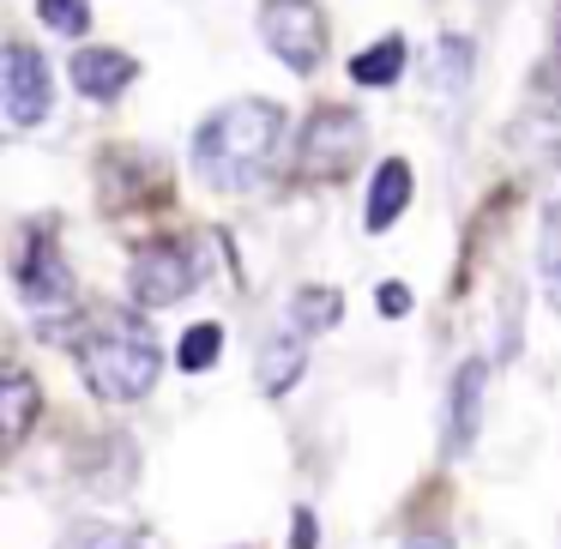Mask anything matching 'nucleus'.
<instances>
[{
  "label": "nucleus",
  "instance_id": "obj_1",
  "mask_svg": "<svg viewBox=\"0 0 561 549\" xmlns=\"http://www.w3.org/2000/svg\"><path fill=\"white\" fill-rule=\"evenodd\" d=\"M284 146V110L266 98L224 103L218 115H206L194 134V170L218 194H248L266 175L272 151Z\"/></svg>",
  "mask_w": 561,
  "mask_h": 549
},
{
  "label": "nucleus",
  "instance_id": "obj_2",
  "mask_svg": "<svg viewBox=\"0 0 561 549\" xmlns=\"http://www.w3.org/2000/svg\"><path fill=\"white\" fill-rule=\"evenodd\" d=\"M79 375H85V387L98 392V399L134 404V399H146V392L158 387L163 351H158V339L146 332V320L115 314V320H103V327L85 339V351H79Z\"/></svg>",
  "mask_w": 561,
  "mask_h": 549
},
{
  "label": "nucleus",
  "instance_id": "obj_3",
  "mask_svg": "<svg viewBox=\"0 0 561 549\" xmlns=\"http://www.w3.org/2000/svg\"><path fill=\"white\" fill-rule=\"evenodd\" d=\"M368 146V127L356 110H314L296 139V175L302 182H344L351 163L363 158Z\"/></svg>",
  "mask_w": 561,
  "mask_h": 549
},
{
  "label": "nucleus",
  "instance_id": "obj_4",
  "mask_svg": "<svg viewBox=\"0 0 561 549\" xmlns=\"http://www.w3.org/2000/svg\"><path fill=\"white\" fill-rule=\"evenodd\" d=\"M199 248L182 242V236H170V242H146L134 254V266H127V296H134V308H175L182 296H194L199 284Z\"/></svg>",
  "mask_w": 561,
  "mask_h": 549
},
{
  "label": "nucleus",
  "instance_id": "obj_5",
  "mask_svg": "<svg viewBox=\"0 0 561 549\" xmlns=\"http://www.w3.org/2000/svg\"><path fill=\"white\" fill-rule=\"evenodd\" d=\"M260 37L290 73H314L327 61V19L314 0H266L260 7Z\"/></svg>",
  "mask_w": 561,
  "mask_h": 549
},
{
  "label": "nucleus",
  "instance_id": "obj_6",
  "mask_svg": "<svg viewBox=\"0 0 561 549\" xmlns=\"http://www.w3.org/2000/svg\"><path fill=\"white\" fill-rule=\"evenodd\" d=\"M19 302H25L31 327H37L43 339H67V327H73V314H79L73 272H67L49 248H43V254H25L19 260Z\"/></svg>",
  "mask_w": 561,
  "mask_h": 549
},
{
  "label": "nucleus",
  "instance_id": "obj_7",
  "mask_svg": "<svg viewBox=\"0 0 561 549\" xmlns=\"http://www.w3.org/2000/svg\"><path fill=\"white\" fill-rule=\"evenodd\" d=\"M0 110H7V127H19V134L49 122L55 79H49V61L31 43H7V55H0Z\"/></svg>",
  "mask_w": 561,
  "mask_h": 549
},
{
  "label": "nucleus",
  "instance_id": "obj_8",
  "mask_svg": "<svg viewBox=\"0 0 561 549\" xmlns=\"http://www.w3.org/2000/svg\"><path fill=\"white\" fill-rule=\"evenodd\" d=\"M483 392H489V363L483 356L459 363L453 392H447V453H471L477 428H483Z\"/></svg>",
  "mask_w": 561,
  "mask_h": 549
},
{
  "label": "nucleus",
  "instance_id": "obj_9",
  "mask_svg": "<svg viewBox=\"0 0 561 549\" xmlns=\"http://www.w3.org/2000/svg\"><path fill=\"white\" fill-rule=\"evenodd\" d=\"M134 79H139V61L122 49H79L73 55V85H79V98H91V103H115Z\"/></svg>",
  "mask_w": 561,
  "mask_h": 549
},
{
  "label": "nucleus",
  "instance_id": "obj_10",
  "mask_svg": "<svg viewBox=\"0 0 561 549\" xmlns=\"http://www.w3.org/2000/svg\"><path fill=\"white\" fill-rule=\"evenodd\" d=\"M411 163H404V158H387V163H380V170H375V182H368V230H392V224H399L404 218V206H411Z\"/></svg>",
  "mask_w": 561,
  "mask_h": 549
},
{
  "label": "nucleus",
  "instance_id": "obj_11",
  "mask_svg": "<svg viewBox=\"0 0 561 549\" xmlns=\"http://www.w3.org/2000/svg\"><path fill=\"white\" fill-rule=\"evenodd\" d=\"M302 368H308V351H302V332H278V339H266V351H260V392L266 399H284V392L302 380Z\"/></svg>",
  "mask_w": 561,
  "mask_h": 549
},
{
  "label": "nucleus",
  "instance_id": "obj_12",
  "mask_svg": "<svg viewBox=\"0 0 561 549\" xmlns=\"http://www.w3.org/2000/svg\"><path fill=\"white\" fill-rule=\"evenodd\" d=\"M339 314H344V296L327 290V284H302V290L290 296V327L302 332V339H314V332L339 327Z\"/></svg>",
  "mask_w": 561,
  "mask_h": 549
},
{
  "label": "nucleus",
  "instance_id": "obj_13",
  "mask_svg": "<svg viewBox=\"0 0 561 549\" xmlns=\"http://www.w3.org/2000/svg\"><path fill=\"white\" fill-rule=\"evenodd\" d=\"M0 411H7V447H19V441L31 435V423H37V380H31L25 368H7Z\"/></svg>",
  "mask_w": 561,
  "mask_h": 549
},
{
  "label": "nucleus",
  "instance_id": "obj_14",
  "mask_svg": "<svg viewBox=\"0 0 561 549\" xmlns=\"http://www.w3.org/2000/svg\"><path fill=\"white\" fill-rule=\"evenodd\" d=\"M399 73H404V37H380V43H368V49L351 61L356 85H392Z\"/></svg>",
  "mask_w": 561,
  "mask_h": 549
},
{
  "label": "nucleus",
  "instance_id": "obj_15",
  "mask_svg": "<svg viewBox=\"0 0 561 549\" xmlns=\"http://www.w3.org/2000/svg\"><path fill=\"white\" fill-rule=\"evenodd\" d=\"M61 549H146L127 525H110V519H79L73 531L61 537Z\"/></svg>",
  "mask_w": 561,
  "mask_h": 549
},
{
  "label": "nucleus",
  "instance_id": "obj_16",
  "mask_svg": "<svg viewBox=\"0 0 561 549\" xmlns=\"http://www.w3.org/2000/svg\"><path fill=\"white\" fill-rule=\"evenodd\" d=\"M218 351H224V327H218V320H199V327L182 339V351H175V363H182L187 375H206V368L218 363Z\"/></svg>",
  "mask_w": 561,
  "mask_h": 549
},
{
  "label": "nucleus",
  "instance_id": "obj_17",
  "mask_svg": "<svg viewBox=\"0 0 561 549\" xmlns=\"http://www.w3.org/2000/svg\"><path fill=\"white\" fill-rule=\"evenodd\" d=\"M435 79L447 91H459L465 79H471V43L465 37H440V49H435Z\"/></svg>",
  "mask_w": 561,
  "mask_h": 549
},
{
  "label": "nucleus",
  "instance_id": "obj_18",
  "mask_svg": "<svg viewBox=\"0 0 561 549\" xmlns=\"http://www.w3.org/2000/svg\"><path fill=\"white\" fill-rule=\"evenodd\" d=\"M37 13H43V25L49 31H61V37H79L85 31V0H37Z\"/></svg>",
  "mask_w": 561,
  "mask_h": 549
},
{
  "label": "nucleus",
  "instance_id": "obj_19",
  "mask_svg": "<svg viewBox=\"0 0 561 549\" xmlns=\"http://www.w3.org/2000/svg\"><path fill=\"white\" fill-rule=\"evenodd\" d=\"M543 284H549V296L561 302V206L543 218Z\"/></svg>",
  "mask_w": 561,
  "mask_h": 549
},
{
  "label": "nucleus",
  "instance_id": "obj_20",
  "mask_svg": "<svg viewBox=\"0 0 561 549\" xmlns=\"http://www.w3.org/2000/svg\"><path fill=\"white\" fill-rule=\"evenodd\" d=\"M375 302H380V314H387V320H404V314H411V290H404V284H380Z\"/></svg>",
  "mask_w": 561,
  "mask_h": 549
},
{
  "label": "nucleus",
  "instance_id": "obj_21",
  "mask_svg": "<svg viewBox=\"0 0 561 549\" xmlns=\"http://www.w3.org/2000/svg\"><path fill=\"white\" fill-rule=\"evenodd\" d=\"M404 549H453V537L447 531H416V537H404Z\"/></svg>",
  "mask_w": 561,
  "mask_h": 549
},
{
  "label": "nucleus",
  "instance_id": "obj_22",
  "mask_svg": "<svg viewBox=\"0 0 561 549\" xmlns=\"http://www.w3.org/2000/svg\"><path fill=\"white\" fill-rule=\"evenodd\" d=\"M296 549H314V513H296Z\"/></svg>",
  "mask_w": 561,
  "mask_h": 549
}]
</instances>
